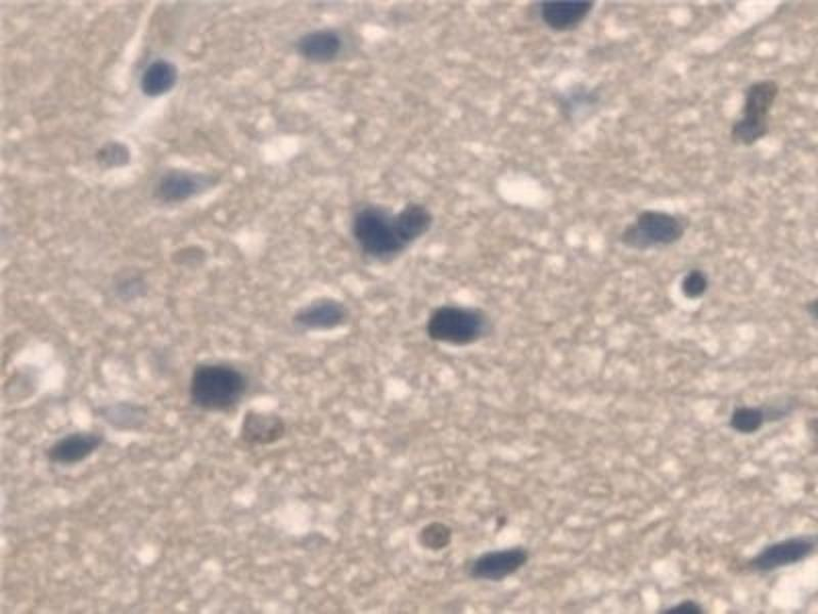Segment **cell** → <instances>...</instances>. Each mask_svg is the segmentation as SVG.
Segmentation results:
<instances>
[{"label": "cell", "mask_w": 818, "mask_h": 614, "mask_svg": "<svg viewBox=\"0 0 818 614\" xmlns=\"http://www.w3.org/2000/svg\"><path fill=\"white\" fill-rule=\"evenodd\" d=\"M248 389L244 373L229 365L213 364L198 367L191 380L193 404L205 411L221 412L237 406Z\"/></svg>", "instance_id": "obj_1"}, {"label": "cell", "mask_w": 818, "mask_h": 614, "mask_svg": "<svg viewBox=\"0 0 818 614\" xmlns=\"http://www.w3.org/2000/svg\"><path fill=\"white\" fill-rule=\"evenodd\" d=\"M426 331L435 342L464 347L484 339L491 331V322L478 307L444 304L431 313Z\"/></svg>", "instance_id": "obj_2"}, {"label": "cell", "mask_w": 818, "mask_h": 614, "mask_svg": "<svg viewBox=\"0 0 818 614\" xmlns=\"http://www.w3.org/2000/svg\"><path fill=\"white\" fill-rule=\"evenodd\" d=\"M351 229L360 249L379 260L395 258L409 247L400 233L396 214L379 206L359 209Z\"/></svg>", "instance_id": "obj_3"}, {"label": "cell", "mask_w": 818, "mask_h": 614, "mask_svg": "<svg viewBox=\"0 0 818 614\" xmlns=\"http://www.w3.org/2000/svg\"><path fill=\"white\" fill-rule=\"evenodd\" d=\"M690 222L686 216L663 210L646 209L636 214L620 234L621 244L635 251L672 246L683 240Z\"/></svg>", "instance_id": "obj_4"}, {"label": "cell", "mask_w": 818, "mask_h": 614, "mask_svg": "<svg viewBox=\"0 0 818 614\" xmlns=\"http://www.w3.org/2000/svg\"><path fill=\"white\" fill-rule=\"evenodd\" d=\"M780 95L774 79L751 83L745 93L739 117L731 128V140L737 146L752 147L769 133V118Z\"/></svg>", "instance_id": "obj_5"}, {"label": "cell", "mask_w": 818, "mask_h": 614, "mask_svg": "<svg viewBox=\"0 0 818 614\" xmlns=\"http://www.w3.org/2000/svg\"><path fill=\"white\" fill-rule=\"evenodd\" d=\"M528 559V551L523 547L487 552L471 563L469 575L475 580L503 581L517 573Z\"/></svg>", "instance_id": "obj_6"}, {"label": "cell", "mask_w": 818, "mask_h": 614, "mask_svg": "<svg viewBox=\"0 0 818 614\" xmlns=\"http://www.w3.org/2000/svg\"><path fill=\"white\" fill-rule=\"evenodd\" d=\"M817 545L816 537L800 536L789 538L765 547L752 560L758 572L768 573L799 563L809 557Z\"/></svg>", "instance_id": "obj_7"}, {"label": "cell", "mask_w": 818, "mask_h": 614, "mask_svg": "<svg viewBox=\"0 0 818 614\" xmlns=\"http://www.w3.org/2000/svg\"><path fill=\"white\" fill-rule=\"evenodd\" d=\"M104 442L105 437L101 433L77 431L59 438L45 455L54 464L74 465L92 456Z\"/></svg>", "instance_id": "obj_8"}, {"label": "cell", "mask_w": 818, "mask_h": 614, "mask_svg": "<svg viewBox=\"0 0 818 614\" xmlns=\"http://www.w3.org/2000/svg\"><path fill=\"white\" fill-rule=\"evenodd\" d=\"M349 317L347 307L340 301L317 299L302 307L294 317V323L303 330H332L344 325Z\"/></svg>", "instance_id": "obj_9"}, {"label": "cell", "mask_w": 818, "mask_h": 614, "mask_svg": "<svg viewBox=\"0 0 818 614\" xmlns=\"http://www.w3.org/2000/svg\"><path fill=\"white\" fill-rule=\"evenodd\" d=\"M594 8L592 0H545L540 3L539 15L549 28L566 31L579 26Z\"/></svg>", "instance_id": "obj_10"}, {"label": "cell", "mask_w": 818, "mask_h": 614, "mask_svg": "<svg viewBox=\"0 0 818 614\" xmlns=\"http://www.w3.org/2000/svg\"><path fill=\"white\" fill-rule=\"evenodd\" d=\"M286 430V423L278 414L249 411L242 423L241 438L251 446H270L280 442Z\"/></svg>", "instance_id": "obj_11"}, {"label": "cell", "mask_w": 818, "mask_h": 614, "mask_svg": "<svg viewBox=\"0 0 818 614\" xmlns=\"http://www.w3.org/2000/svg\"><path fill=\"white\" fill-rule=\"evenodd\" d=\"M213 184L214 179L209 175L175 170L162 178L157 193L166 201H183L205 191Z\"/></svg>", "instance_id": "obj_12"}, {"label": "cell", "mask_w": 818, "mask_h": 614, "mask_svg": "<svg viewBox=\"0 0 818 614\" xmlns=\"http://www.w3.org/2000/svg\"><path fill=\"white\" fill-rule=\"evenodd\" d=\"M343 49L342 37L334 30H316L302 36L297 43L299 54L309 62H332Z\"/></svg>", "instance_id": "obj_13"}, {"label": "cell", "mask_w": 818, "mask_h": 614, "mask_svg": "<svg viewBox=\"0 0 818 614\" xmlns=\"http://www.w3.org/2000/svg\"><path fill=\"white\" fill-rule=\"evenodd\" d=\"M396 218L400 233L408 246L425 236L434 221L431 211L420 203L407 204L396 213Z\"/></svg>", "instance_id": "obj_14"}, {"label": "cell", "mask_w": 818, "mask_h": 614, "mask_svg": "<svg viewBox=\"0 0 818 614\" xmlns=\"http://www.w3.org/2000/svg\"><path fill=\"white\" fill-rule=\"evenodd\" d=\"M177 81V69L168 61L154 62L142 78L143 92L149 97L167 94Z\"/></svg>", "instance_id": "obj_15"}, {"label": "cell", "mask_w": 818, "mask_h": 614, "mask_svg": "<svg viewBox=\"0 0 818 614\" xmlns=\"http://www.w3.org/2000/svg\"><path fill=\"white\" fill-rule=\"evenodd\" d=\"M600 101V96L586 87H575L560 96L559 105L567 118H575L594 108Z\"/></svg>", "instance_id": "obj_16"}, {"label": "cell", "mask_w": 818, "mask_h": 614, "mask_svg": "<svg viewBox=\"0 0 818 614\" xmlns=\"http://www.w3.org/2000/svg\"><path fill=\"white\" fill-rule=\"evenodd\" d=\"M766 422H770L767 407H738L731 417V427L742 434L759 431Z\"/></svg>", "instance_id": "obj_17"}, {"label": "cell", "mask_w": 818, "mask_h": 614, "mask_svg": "<svg viewBox=\"0 0 818 614\" xmlns=\"http://www.w3.org/2000/svg\"><path fill=\"white\" fill-rule=\"evenodd\" d=\"M452 540V530L443 522L433 521L424 526L418 535L422 547L430 551H440L448 547Z\"/></svg>", "instance_id": "obj_18"}, {"label": "cell", "mask_w": 818, "mask_h": 614, "mask_svg": "<svg viewBox=\"0 0 818 614\" xmlns=\"http://www.w3.org/2000/svg\"><path fill=\"white\" fill-rule=\"evenodd\" d=\"M709 287V276L700 269L689 271L680 282L681 293L690 300L702 298L708 292Z\"/></svg>", "instance_id": "obj_19"}, {"label": "cell", "mask_w": 818, "mask_h": 614, "mask_svg": "<svg viewBox=\"0 0 818 614\" xmlns=\"http://www.w3.org/2000/svg\"><path fill=\"white\" fill-rule=\"evenodd\" d=\"M106 417H108L114 425L120 424L122 427L127 426V424L132 427L133 424L143 421L140 409L125 406H119L118 408L107 411Z\"/></svg>", "instance_id": "obj_20"}, {"label": "cell", "mask_w": 818, "mask_h": 614, "mask_svg": "<svg viewBox=\"0 0 818 614\" xmlns=\"http://www.w3.org/2000/svg\"><path fill=\"white\" fill-rule=\"evenodd\" d=\"M129 159L128 150L120 144L113 143L106 145L99 152V160L107 166L124 165Z\"/></svg>", "instance_id": "obj_21"}, {"label": "cell", "mask_w": 818, "mask_h": 614, "mask_svg": "<svg viewBox=\"0 0 818 614\" xmlns=\"http://www.w3.org/2000/svg\"><path fill=\"white\" fill-rule=\"evenodd\" d=\"M664 614H699L703 613V607L696 601L686 600L662 611Z\"/></svg>", "instance_id": "obj_22"}, {"label": "cell", "mask_w": 818, "mask_h": 614, "mask_svg": "<svg viewBox=\"0 0 818 614\" xmlns=\"http://www.w3.org/2000/svg\"><path fill=\"white\" fill-rule=\"evenodd\" d=\"M806 312L807 314L813 318L814 321L817 319V299H813L808 301L806 304Z\"/></svg>", "instance_id": "obj_23"}]
</instances>
